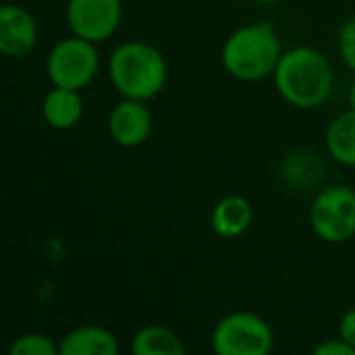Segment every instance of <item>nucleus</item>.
I'll return each instance as SVG.
<instances>
[{"instance_id":"nucleus-1","label":"nucleus","mask_w":355,"mask_h":355,"mask_svg":"<svg viewBox=\"0 0 355 355\" xmlns=\"http://www.w3.org/2000/svg\"><path fill=\"white\" fill-rule=\"evenodd\" d=\"M279 96L293 108L314 110L322 106L335 87V73L329 58L310 46L285 50L275 73Z\"/></svg>"},{"instance_id":"nucleus-2","label":"nucleus","mask_w":355,"mask_h":355,"mask_svg":"<svg viewBox=\"0 0 355 355\" xmlns=\"http://www.w3.org/2000/svg\"><path fill=\"white\" fill-rule=\"evenodd\" d=\"M108 77L123 98L154 100L168 81V64L164 54L144 42L131 40L119 44L108 56Z\"/></svg>"},{"instance_id":"nucleus-3","label":"nucleus","mask_w":355,"mask_h":355,"mask_svg":"<svg viewBox=\"0 0 355 355\" xmlns=\"http://www.w3.org/2000/svg\"><path fill=\"white\" fill-rule=\"evenodd\" d=\"M283 56L281 37L270 21L237 27L223 44L220 60L225 71L237 81H262L272 77Z\"/></svg>"},{"instance_id":"nucleus-4","label":"nucleus","mask_w":355,"mask_h":355,"mask_svg":"<svg viewBox=\"0 0 355 355\" xmlns=\"http://www.w3.org/2000/svg\"><path fill=\"white\" fill-rule=\"evenodd\" d=\"M96 46L98 44L75 33L58 40L46 58V75L50 83L79 92L87 87L100 71V54Z\"/></svg>"},{"instance_id":"nucleus-5","label":"nucleus","mask_w":355,"mask_h":355,"mask_svg":"<svg viewBox=\"0 0 355 355\" xmlns=\"http://www.w3.org/2000/svg\"><path fill=\"white\" fill-rule=\"evenodd\" d=\"M272 347L270 324L254 312H231L212 331V349L218 355H268Z\"/></svg>"},{"instance_id":"nucleus-6","label":"nucleus","mask_w":355,"mask_h":355,"mask_svg":"<svg viewBox=\"0 0 355 355\" xmlns=\"http://www.w3.org/2000/svg\"><path fill=\"white\" fill-rule=\"evenodd\" d=\"M312 231L327 243H345L355 237V189L324 187L310 206Z\"/></svg>"},{"instance_id":"nucleus-7","label":"nucleus","mask_w":355,"mask_h":355,"mask_svg":"<svg viewBox=\"0 0 355 355\" xmlns=\"http://www.w3.org/2000/svg\"><path fill=\"white\" fill-rule=\"evenodd\" d=\"M64 17L71 33L102 44L112 37L123 19V0H69Z\"/></svg>"},{"instance_id":"nucleus-8","label":"nucleus","mask_w":355,"mask_h":355,"mask_svg":"<svg viewBox=\"0 0 355 355\" xmlns=\"http://www.w3.org/2000/svg\"><path fill=\"white\" fill-rule=\"evenodd\" d=\"M108 135L121 148H139L144 146L154 129V116L144 100L123 98L112 106L108 121Z\"/></svg>"},{"instance_id":"nucleus-9","label":"nucleus","mask_w":355,"mask_h":355,"mask_svg":"<svg viewBox=\"0 0 355 355\" xmlns=\"http://www.w3.org/2000/svg\"><path fill=\"white\" fill-rule=\"evenodd\" d=\"M37 21L21 4L0 6V52L10 58L27 56L37 44Z\"/></svg>"},{"instance_id":"nucleus-10","label":"nucleus","mask_w":355,"mask_h":355,"mask_svg":"<svg viewBox=\"0 0 355 355\" xmlns=\"http://www.w3.org/2000/svg\"><path fill=\"white\" fill-rule=\"evenodd\" d=\"M83 98L79 89L69 87H52L44 100H42V116L48 123V127L58 131H69L79 125L83 119Z\"/></svg>"},{"instance_id":"nucleus-11","label":"nucleus","mask_w":355,"mask_h":355,"mask_svg":"<svg viewBox=\"0 0 355 355\" xmlns=\"http://www.w3.org/2000/svg\"><path fill=\"white\" fill-rule=\"evenodd\" d=\"M254 223L252 202L243 196H227L223 198L210 214L212 231L223 239H235L243 235Z\"/></svg>"},{"instance_id":"nucleus-12","label":"nucleus","mask_w":355,"mask_h":355,"mask_svg":"<svg viewBox=\"0 0 355 355\" xmlns=\"http://www.w3.org/2000/svg\"><path fill=\"white\" fill-rule=\"evenodd\" d=\"M60 355H116L119 354V341L116 337L96 324L79 327L69 331L60 341Z\"/></svg>"},{"instance_id":"nucleus-13","label":"nucleus","mask_w":355,"mask_h":355,"mask_svg":"<svg viewBox=\"0 0 355 355\" xmlns=\"http://www.w3.org/2000/svg\"><path fill=\"white\" fill-rule=\"evenodd\" d=\"M324 146L337 164L355 168V108L343 110L331 121L324 133Z\"/></svg>"},{"instance_id":"nucleus-14","label":"nucleus","mask_w":355,"mask_h":355,"mask_svg":"<svg viewBox=\"0 0 355 355\" xmlns=\"http://www.w3.org/2000/svg\"><path fill=\"white\" fill-rule=\"evenodd\" d=\"M131 352L135 355H183L185 345L175 331L162 324H150L135 333Z\"/></svg>"},{"instance_id":"nucleus-15","label":"nucleus","mask_w":355,"mask_h":355,"mask_svg":"<svg viewBox=\"0 0 355 355\" xmlns=\"http://www.w3.org/2000/svg\"><path fill=\"white\" fill-rule=\"evenodd\" d=\"M10 355H60V347L58 343L37 331H29L23 333L19 337L12 339L10 347H8Z\"/></svg>"},{"instance_id":"nucleus-16","label":"nucleus","mask_w":355,"mask_h":355,"mask_svg":"<svg viewBox=\"0 0 355 355\" xmlns=\"http://www.w3.org/2000/svg\"><path fill=\"white\" fill-rule=\"evenodd\" d=\"M339 54L343 58V62L355 71V17L347 19L341 29H339Z\"/></svg>"},{"instance_id":"nucleus-17","label":"nucleus","mask_w":355,"mask_h":355,"mask_svg":"<svg viewBox=\"0 0 355 355\" xmlns=\"http://www.w3.org/2000/svg\"><path fill=\"white\" fill-rule=\"evenodd\" d=\"M314 354L318 355H355V349L341 337L337 339H327L324 343L314 347Z\"/></svg>"},{"instance_id":"nucleus-18","label":"nucleus","mask_w":355,"mask_h":355,"mask_svg":"<svg viewBox=\"0 0 355 355\" xmlns=\"http://www.w3.org/2000/svg\"><path fill=\"white\" fill-rule=\"evenodd\" d=\"M339 337L345 339L355 349V308L343 314V318L339 322Z\"/></svg>"},{"instance_id":"nucleus-19","label":"nucleus","mask_w":355,"mask_h":355,"mask_svg":"<svg viewBox=\"0 0 355 355\" xmlns=\"http://www.w3.org/2000/svg\"><path fill=\"white\" fill-rule=\"evenodd\" d=\"M347 104H349V108H355V81L352 83L349 92H347Z\"/></svg>"},{"instance_id":"nucleus-20","label":"nucleus","mask_w":355,"mask_h":355,"mask_svg":"<svg viewBox=\"0 0 355 355\" xmlns=\"http://www.w3.org/2000/svg\"><path fill=\"white\" fill-rule=\"evenodd\" d=\"M254 2H260V4H275V2H281V0H254Z\"/></svg>"},{"instance_id":"nucleus-21","label":"nucleus","mask_w":355,"mask_h":355,"mask_svg":"<svg viewBox=\"0 0 355 355\" xmlns=\"http://www.w3.org/2000/svg\"><path fill=\"white\" fill-rule=\"evenodd\" d=\"M162 2H173V0H162Z\"/></svg>"}]
</instances>
